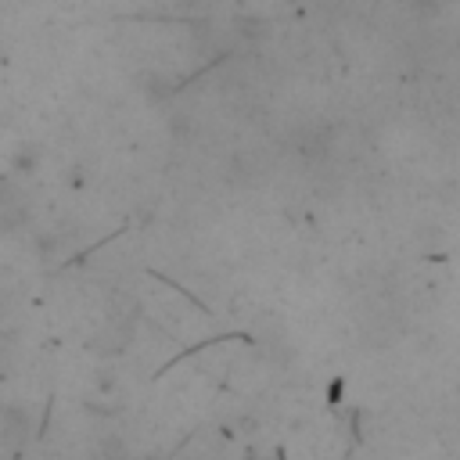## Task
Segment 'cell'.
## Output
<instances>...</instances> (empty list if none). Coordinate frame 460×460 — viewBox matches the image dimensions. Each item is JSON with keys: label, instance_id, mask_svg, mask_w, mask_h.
<instances>
[{"label": "cell", "instance_id": "1", "mask_svg": "<svg viewBox=\"0 0 460 460\" xmlns=\"http://www.w3.org/2000/svg\"><path fill=\"white\" fill-rule=\"evenodd\" d=\"M413 7L424 14H435V11H442V0H413Z\"/></svg>", "mask_w": 460, "mask_h": 460}]
</instances>
